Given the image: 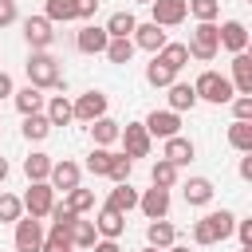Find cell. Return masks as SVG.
Wrapping results in <instances>:
<instances>
[{"label":"cell","instance_id":"6da1fadb","mask_svg":"<svg viewBox=\"0 0 252 252\" xmlns=\"http://www.w3.org/2000/svg\"><path fill=\"white\" fill-rule=\"evenodd\" d=\"M232 232H236V217L228 209H213L201 220H193V244H217V240H228Z\"/></svg>","mask_w":252,"mask_h":252},{"label":"cell","instance_id":"7a4b0ae2","mask_svg":"<svg viewBox=\"0 0 252 252\" xmlns=\"http://www.w3.org/2000/svg\"><path fill=\"white\" fill-rule=\"evenodd\" d=\"M24 71H28V83L39 87V91L63 87V67H59V59H55L51 51H32L28 63H24Z\"/></svg>","mask_w":252,"mask_h":252},{"label":"cell","instance_id":"3957f363","mask_svg":"<svg viewBox=\"0 0 252 252\" xmlns=\"http://www.w3.org/2000/svg\"><path fill=\"white\" fill-rule=\"evenodd\" d=\"M197 98H205V102H232L236 98V87H232V79L228 75H220V71H201L197 75Z\"/></svg>","mask_w":252,"mask_h":252},{"label":"cell","instance_id":"277c9868","mask_svg":"<svg viewBox=\"0 0 252 252\" xmlns=\"http://www.w3.org/2000/svg\"><path fill=\"white\" fill-rule=\"evenodd\" d=\"M217 51H220V28L217 24H197L193 35H189V55L209 63V59H217Z\"/></svg>","mask_w":252,"mask_h":252},{"label":"cell","instance_id":"5b68a950","mask_svg":"<svg viewBox=\"0 0 252 252\" xmlns=\"http://www.w3.org/2000/svg\"><path fill=\"white\" fill-rule=\"evenodd\" d=\"M24 209H28V217H51V209H55V189H51V181H32L28 185V193H24Z\"/></svg>","mask_w":252,"mask_h":252},{"label":"cell","instance_id":"8992f818","mask_svg":"<svg viewBox=\"0 0 252 252\" xmlns=\"http://www.w3.org/2000/svg\"><path fill=\"white\" fill-rule=\"evenodd\" d=\"M43 224L35 217H20L16 220V252H43Z\"/></svg>","mask_w":252,"mask_h":252},{"label":"cell","instance_id":"52a82bcc","mask_svg":"<svg viewBox=\"0 0 252 252\" xmlns=\"http://www.w3.org/2000/svg\"><path fill=\"white\" fill-rule=\"evenodd\" d=\"M150 130H146V122H126L122 126V146H126V158L134 161V158H150Z\"/></svg>","mask_w":252,"mask_h":252},{"label":"cell","instance_id":"ba28073f","mask_svg":"<svg viewBox=\"0 0 252 252\" xmlns=\"http://www.w3.org/2000/svg\"><path fill=\"white\" fill-rule=\"evenodd\" d=\"M24 39H28L32 51H47L51 39H55L51 20H47V16H28V20H24Z\"/></svg>","mask_w":252,"mask_h":252},{"label":"cell","instance_id":"9c48e42d","mask_svg":"<svg viewBox=\"0 0 252 252\" xmlns=\"http://www.w3.org/2000/svg\"><path fill=\"white\" fill-rule=\"evenodd\" d=\"M146 130H150V138H177V130H181V114L177 110H154V114H146Z\"/></svg>","mask_w":252,"mask_h":252},{"label":"cell","instance_id":"30bf717a","mask_svg":"<svg viewBox=\"0 0 252 252\" xmlns=\"http://www.w3.org/2000/svg\"><path fill=\"white\" fill-rule=\"evenodd\" d=\"M75 47H79L83 55H106V47H110V32L98 28V24H87V28L75 35Z\"/></svg>","mask_w":252,"mask_h":252},{"label":"cell","instance_id":"8fae6325","mask_svg":"<svg viewBox=\"0 0 252 252\" xmlns=\"http://www.w3.org/2000/svg\"><path fill=\"white\" fill-rule=\"evenodd\" d=\"M75 118L79 122H98V118H106V94L102 91H87V94H79L75 98Z\"/></svg>","mask_w":252,"mask_h":252},{"label":"cell","instance_id":"7c38bea8","mask_svg":"<svg viewBox=\"0 0 252 252\" xmlns=\"http://www.w3.org/2000/svg\"><path fill=\"white\" fill-rule=\"evenodd\" d=\"M150 12H154V24H161V28H177V24L189 16V0H154Z\"/></svg>","mask_w":252,"mask_h":252},{"label":"cell","instance_id":"4fadbf2b","mask_svg":"<svg viewBox=\"0 0 252 252\" xmlns=\"http://www.w3.org/2000/svg\"><path fill=\"white\" fill-rule=\"evenodd\" d=\"M83 185V169L75 165V161H55V169H51V189L55 193H71V189H79Z\"/></svg>","mask_w":252,"mask_h":252},{"label":"cell","instance_id":"5bb4252c","mask_svg":"<svg viewBox=\"0 0 252 252\" xmlns=\"http://www.w3.org/2000/svg\"><path fill=\"white\" fill-rule=\"evenodd\" d=\"M248 28L240 24V20H224L220 24V47L224 51H232V55H240V51H248Z\"/></svg>","mask_w":252,"mask_h":252},{"label":"cell","instance_id":"9a60e30c","mask_svg":"<svg viewBox=\"0 0 252 252\" xmlns=\"http://www.w3.org/2000/svg\"><path fill=\"white\" fill-rule=\"evenodd\" d=\"M228 79H232L236 94H252V55H248V51L232 55V63H228Z\"/></svg>","mask_w":252,"mask_h":252},{"label":"cell","instance_id":"2e32d148","mask_svg":"<svg viewBox=\"0 0 252 252\" xmlns=\"http://www.w3.org/2000/svg\"><path fill=\"white\" fill-rule=\"evenodd\" d=\"M213 181L209 177H189L185 185H181V197H185V205H193V209H205L209 201H213Z\"/></svg>","mask_w":252,"mask_h":252},{"label":"cell","instance_id":"e0dca14e","mask_svg":"<svg viewBox=\"0 0 252 252\" xmlns=\"http://www.w3.org/2000/svg\"><path fill=\"white\" fill-rule=\"evenodd\" d=\"M138 209L150 217V220H165V213H169V189H146L142 193V201H138Z\"/></svg>","mask_w":252,"mask_h":252},{"label":"cell","instance_id":"ac0fdd59","mask_svg":"<svg viewBox=\"0 0 252 252\" xmlns=\"http://www.w3.org/2000/svg\"><path fill=\"white\" fill-rule=\"evenodd\" d=\"M94 228H98V236L102 240H118L122 232H126V213H114V209H98V217H94Z\"/></svg>","mask_w":252,"mask_h":252},{"label":"cell","instance_id":"d6986e66","mask_svg":"<svg viewBox=\"0 0 252 252\" xmlns=\"http://www.w3.org/2000/svg\"><path fill=\"white\" fill-rule=\"evenodd\" d=\"M134 43H138L142 51H154V55H158V51H161L169 39H165V28L150 20V24H138V32H134Z\"/></svg>","mask_w":252,"mask_h":252},{"label":"cell","instance_id":"ffe728a7","mask_svg":"<svg viewBox=\"0 0 252 252\" xmlns=\"http://www.w3.org/2000/svg\"><path fill=\"white\" fill-rule=\"evenodd\" d=\"M193 154H197V146H193L189 138H181V134H177V138H165L161 158H165V161H173L177 169H181V165H189V161H193Z\"/></svg>","mask_w":252,"mask_h":252},{"label":"cell","instance_id":"44dd1931","mask_svg":"<svg viewBox=\"0 0 252 252\" xmlns=\"http://www.w3.org/2000/svg\"><path fill=\"white\" fill-rule=\"evenodd\" d=\"M146 240H150V248H173L177 244V228L169 224V220H150V228H146Z\"/></svg>","mask_w":252,"mask_h":252},{"label":"cell","instance_id":"7402d4cb","mask_svg":"<svg viewBox=\"0 0 252 252\" xmlns=\"http://www.w3.org/2000/svg\"><path fill=\"white\" fill-rule=\"evenodd\" d=\"M197 102H201V98H197V87H193V83H173V87H169V110L181 114V110H193Z\"/></svg>","mask_w":252,"mask_h":252},{"label":"cell","instance_id":"603a6c76","mask_svg":"<svg viewBox=\"0 0 252 252\" xmlns=\"http://www.w3.org/2000/svg\"><path fill=\"white\" fill-rule=\"evenodd\" d=\"M12 102H16V110H20L24 118H28V114H43V91H39V87H32V83H28L24 91H16V98H12Z\"/></svg>","mask_w":252,"mask_h":252},{"label":"cell","instance_id":"cb8c5ba5","mask_svg":"<svg viewBox=\"0 0 252 252\" xmlns=\"http://www.w3.org/2000/svg\"><path fill=\"white\" fill-rule=\"evenodd\" d=\"M51 169H55L51 154H28V158H24V173H28V181H51Z\"/></svg>","mask_w":252,"mask_h":252},{"label":"cell","instance_id":"d4e9b609","mask_svg":"<svg viewBox=\"0 0 252 252\" xmlns=\"http://www.w3.org/2000/svg\"><path fill=\"white\" fill-rule=\"evenodd\" d=\"M138 189H130V181L126 185H114L110 189V197H106V209H114V213H130V209H138Z\"/></svg>","mask_w":252,"mask_h":252},{"label":"cell","instance_id":"484cf974","mask_svg":"<svg viewBox=\"0 0 252 252\" xmlns=\"http://www.w3.org/2000/svg\"><path fill=\"white\" fill-rule=\"evenodd\" d=\"M106 32H110V39H134V32H138L134 12H114V16L106 20Z\"/></svg>","mask_w":252,"mask_h":252},{"label":"cell","instance_id":"4316f807","mask_svg":"<svg viewBox=\"0 0 252 252\" xmlns=\"http://www.w3.org/2000/svg\"><path fill=\"white\" fill-rule=\"evenodd\" d=\"M47 118H51V126H67V122H75V102H71L67 94H51V102H47Z\"/></svg>","mask_w":252,"mask_h":252},{"label":"cell","instance_id":"83f0119b","mask_svg":"<svg viewBox=\"0 0 252 252\" xmlns=\"http://www.w3.org/2000/svg\"><path fill=\"white\" fill-rule=\"evenodd\" d=\"M20 130H24V138H28V142H43L55 126H51V118H47V110H43V114H28Z\"/></svg>","mask_w":252,"mask_h":252},{"label":"cell","instance_id":"f1b7e54d","mask_svg":"<svg viewBox=\"0 0 252 252\" xmlns=\"http://www.w3.org/2000/svg\"><path fill=\"white\" fill-rule=\"evenodd\" d=\"M91 134H94V146H110V142H118V138H122V126L106 114V118L91 122Z\"/></svg>","mask_w":252,"mask_h":252},{"label":"cell","instance_id":"f546056e","mask_svg":"<svg viewBox=\"0 0 252 252\" xmlns=\"http://www.w3.org/2000/svg\"><path fill=\"white\" fill-rule=\"evenodd\" d=\"M150 181H154L158 189H173V185H177V165L165 161V158H158V161L150 165Z\"/></svg>","mask_w":252,"mask_h":252},{"label":"cell","instance_id":"4dcf8cb0","mask_svg":"<svg viewBox=\"0 0 252 252\" xmlns=\"http://www.w3.org/2000/svg\"><path fill=\"white\" fill-rule=\"evenodd\" d=\"M71 244H75V248H94V244H98L94 220H83V217H79V220L71 224Z\"/></svg>","mask_w":252,"mask_h":252},{"label":"cell","instance_id":"1f68e13d","mask_svg":"<svg viewBox=\"0 0 252 252\" xmlns=\"http://www.w3.org/2000/svg\"><path fill=\"white\" fill-rule=\"evenodd\" d=\"M228 146L240 150V154H252V122L232 118V126H228Z\"/></svg>","mask_w":252,"mask_h":252},{"label":"cell","instance_id":"d6a6232c","mask_svg":"<svg viewBox=\"0 0 252 252\" xmlns=\"http://www.w3.org/2000/svg\"><path fill=\"white\" fill-rule=\"evenodd\" d=\"M158 59L165 63V67H173V71H181L193 55H189V43H165L161 51H158Z\"/></svg>","mask_w":252,"mask_h":252},{"label":"cell","instance_id":"836d02e7","mask_svg":"<svg viewBox=\"0 0 252 252\" xmlns=\"http://www.w3.org/2000/svg\"><path fill=\"white\" fill-rule=\"evenodd\" d=\"M146 83H150V87H173V83H177V71L165 67V63L154 55V63L146 67Z\"/></svg>","mask_w":252,"mask_h":252},{"label":"cell","instance_id":"e575fe53","mask_svg":"<svg viewBox=\"0 0 252 252\" xmlns=\"http://www.w3.org/2000/svg\"><path fill=\"white\" fill-rule=\"evenodd\" d=\"M114 158H118V154H110L106 146H94V150H91V158H87V169H91L94 177H110V165H114Z\"/></svg>","mask_w":252,"mask_h":252},{"label":"cell","instance_id":"d590c367","mask_svg":"<svg viewBox=\"0 0 252 252\" xmlns=\"http://www.w3.org/2000/svg\"><path fill=\"white\" fill-rule=\"evenodd\" d=\"M43 16L51 24H67V20H79L75 16V0H43Z\"/></svg>","mask_w":252,"mask_h":252},{"label":"cell","instance_id":"8d00e7d4","mask_svg":"<svg viewBox=\"0 0 252 252\" xmlns=\"http://www.w3.org/2000/svg\"><path fill=\"white\" fill-rule=\"evenodd\" d=\"M67 248H75L71 244V228L67 224H51L47 228V240H43V252H67Z\"/></svg>","mask_w":252,"mask_h":252},{"label":"cell","instance_id":"74e56055","mask_svg":"<svg viewBox=\"0 0 252 252\" xmlns=\"http://www.w3.org/2000/svg\"><path fill=\"white\" fill-rule=\"evenodd\" d=\"M189 16L197 24H213L220 16V0H189Z\"/></svg>","mask_w":252,"mask_h":252},{"label":"cell","instance_id":"f35d334b","mask_svg":"<svg viewBox=\"0 0 252 252\" xmlns=\"http://www.w3.org/2000/svg\"><path fill=\"white\" fill-rule=\"evenodd\" d=\"M20 217H24V201L16 193H0V220L4 224H16Z\"/></svg>","mask_w":252,"mask_h":252},{"label":"cell","instance_id":"ab89813d","mask_svg":"<svg viewBox=\"0 0 252 252\" xmlns=\"http://www.w3.org/2000/svg\"><path fill=\"white\" fill-rule=\"evenodd\" d=\"M134 47H138L134 39H110V47H106V59L122 67V63H130V55H134Z\"/></svg>","mask_w":252,"mask_h":252},{"label":"cell","instance_id":"60d3db41","mask_svg":"<svg viewBox=\"0 0 252 252\" xmlns=\"http://www.w3.org/2000/svg\"><path fill=\"white\" fill-rule=\"evenodd\" d=\"M67 205H71L79 217H83V213H91V209H94V189H83V185H79V189H71V193H67Z\"/></svg>","mask_w":252,"mask_h":252},{"label":"cell","instance_id":"b9f144b4","mask_svg":"<svg viewBox=\"0 0 252 252\" xmlns=\"http://www.w3.org/2000/svg\"><path fill=\"white\" fill-rule=\"evenodd\" d=\"M130 173H134V161H130L126 154H118V158H114V165H110V181H114V185H126V181H130Z\"/></svg>","mask_w":252,"mask_h":252},{"label":"cell","instance_id":"7bdbcfd3","mask_svg":"<svg viewBox=\"0 0 252 252\" xmlns=\"http://www.w3.org/2000/svg\"><path fill=\"white\" fill-rule=\"evenodd\" d=\"M75 220H79V213H75L67 201H55V209H51V224H67V228H71Z\"/></svg>","mask_w":252,"mask_h":252},{"label":"cell","instance_id":"ee69618b","mask_svg":"<svg viewBox=\"0 0 252 252\" xmlns=\"http://www.w3.org/2000/svg\"><path fill=\"white\" fill-rule=\"evenodd\" d=\"M232 118L252 122V94H236V98H232Z\"/></svg>","mask_w":252,"mask_h":252},{"label":"cell","instance_id":"f6af8a7d","mask_svg":"<svg viewBox=\"0 0 252 252\" xmlns=\"http://www.w3.org/2000/svg\"><path fill=\"white\" fill-rule=\"evenodd\" d=\"M94 12H98V0H75V16L79 20H91Z\"/></svg>","mask_w":252,"mask_h":252},{"label":"cell","instance_id":"bcb514c9","mask_svg":"<svg viewBox=\"0 0 252 252\" xmlns=\"http://www.w3.org/2000/svg\"><path fill=\"white\" fill-rule=\"evenodd\" d=\"M16 24V0H0V28Z\"/></svg>","mask_w":252,"mask_h":252},{"label":"cell","instance_id":"7dc6e473","mask_svg":"<svg viewBox=\"0 0 252 252\" xmlns=\"http://www.w3.org/2000/svg\"><path fill=\"white\" fill-rule=\"evenodd\" d=\"M236 236H240L244 248H252V217L248 220H236Z\"/></svg>","mask_w":252,"mask_h":252},{"label":"cell","instance_id":"c3c4849f","mask_svg":"<svg viewBox=\"0 0 252 252\" xmlns=\"http://www.w3.org/2000/svg\"><path fill=\"white\" fill-rule=\"evenodd\" d=\"M0 98H16V83L8 71H0Z\"/></svg>","mask_w":252,"mask_h":252},{"label":"cell","instance_id":"681fc988","mask_svg":"<svg viewBox=\"0 0 252 252\" xmlns=\"http://www.w3.org/2000/svg\"><path fill=\"white\" fill-rule=\"evenodd\" d=\"M240 177H244V181H252V154H244V158H240Z\"/></svg>","mask_w":252,"mask_h":252},{"label":"cell","instance_id":"f907efd6","mask_svg":"<svg viewBox=\"0 0 252 252\" xmlns=\"http://www.w3.org/2000/svg\"><path fill=\"white\" fill-rule=\"evenodd\" d=\"M94 252H122V248H118V240H98Z\"/></svg>","mask_w":252,"mask_h":252},{"label":"cell","instance_id":"816d5d0a","mask_svg":"<svg viewBox=\"0 0 252 252\" xmlns=\"http://www.w3.org/2000/svg\"><path fill=\"white\" fill-rule=\"evenodd\" d=\"M4 181H8V161L0 158V185H4Z\"/></svg>","mask_w":252,"mask_h":252},{"label":"cell","instance_id":"f5cc1de1","mask_svg":"<svg viewBox=\"0 0 252 252\" xmlns=\"http://www.w3.org/2000/svg\"><path fill=\"white\" fill-rule=\"evenodd\" d=\"M165 252H189V248H181V244H173V248H165Z\"/></svg>","mask_w":252,"mask_h":252},{"label":"cell","instance_id":"db71d44e","mask_svg":"<svg viewBox=\"0 0 252 252\" xmlns=\"http://www.w3.org/2000/svg\"><path fill=\"white\" fill-rule=\"evenodd\" d=\"M142 252H161V248H150V244H146V248H142Z\"/></svg>","mask_w":252,"mask_h":252},{"label":"cell","instance_id":"11a10c76","mask_svg":"<svg viewBox=\"0 0 252 252\" xmlns=\"http://www.w3.org/2000/svg\"><path fill=\"white\" fill-rule=\"evenodd\" d=\"M134 4H154V0H134Z\"/></svg>","mask_w":252,"mask_h":252},{"label":"cell","instance_id":"9f6ffc18","mask_svg":"<svg viewBox=\"0 0 252 252\" xmlns=\"http://www.w3.org/2000/svg\"><path fill=\"white\" fill-rule=\"evenodd\" d=\"M248 55H252V39H248Z\"/></svg>","mask_w":252,"mask_h":252},{"label":"cell","instance_id":"6f0895ef","mask_svg":"<svg viewBox=\"0 0 252 252\" xmlns=\"http://www.w3.org/2000/svg\"><path fill=\"white\" fill-rule=\"evenodd\" d=\"M240 252H252V248H240Z\"/></svg>","mask_w":252,"mask_h":252},{"label":"cell","instance_id":"680465c9","mask_svg":"<svg viewBox=\"0 0 252 252\" xmlns=\"http://www.w3.org/2000/svg\"><path fill=\"white\" fill-rule=\"evenodd\" d=\"M67 252H75V248H67Z\"/></svg>","mask_w":252,"mask_h":252},{"label":"cell","instance_id":"91938a15","mask_svg":"<svg viewBox=\"0 0 252 252\" xmlns=\"http://www.w3.org/2000/svg\"><path fill=\"white\" fill-rule=\"evenodd\" d=\"M248 4H252V0H248Z\"/></svg>","mask_w":252,"mask_h":252}]
</instances>
